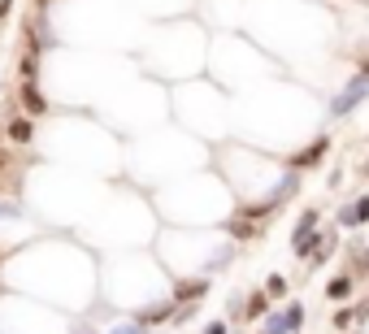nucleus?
<instances>
[{"label":"nucleus","instance_id":"11","mask_svg":"<svg viewBox=\"0 0 369 334\" xmlns=\"http://www.w3.org/2000/svg\"><path fill=\"white\" fill-rule=\"evenodd\" d=\"M266 334H291V325H287V317H270V325H266Z\"/></svg>","mask_w":369,"mask_h":334},{"label":"nucleus","instance_id":"4","mask_svg":"<svg viewBox=\"0 0 369 334\" xmlns=\"http://www.w3.org/2000/svg\"><path fill=\"white\" fill-rule=\"evenodd\" d=\"M343 226H365V221H369V196H356L352 200V208H343Z\"/></svg>","mask_w":369,"mask_h":334},{"label":"nucleus","instance_id":"7","mask_svg":"<svg viewBox=\"0 0 369 334\" xmlns=\"http://www.w3.org/2000/svg\"><path fill=\"white\" fill-rule=\"evenodd\" d=\"M5 131H9V139H14V143H31V135H35L31 118H9V122H5Z\"/></svg>","mask_w":369,"mask_h":334},{"label":"nucleus","instance_id":"1","mask_svg":"<svg viewBox=\"0 0 369 334\" xmlns=\"http://www.w3.org/2000/svg\"><path fill=\"white\" fill-rule=\"evenodd\" d=\"M365 96H369V79H365V74H356V79H352V87H348V91L335 100V108H330V113H335V118H348V113H352V108H356Z\"/></svg>","mask_w":369,"mask_h":334},{"label":"nucleus","instance_id":"17","mask_svg":"<svg viewBox=\"0 0 369 334\" xmlns=\"http://www.w3.org/2000/svg\"><path fill=\"white\" fill-rule=\"evenodd\" d=\"M5 165H9V152H5V148H0V170H5Z\"/></svg>","mask_w":369,"mask_h":334},{"label":"nucleus","instance_id":"6","mask_svg":"<svg viewBox=\"0 0 369 334\" xmlns=\"http://www.w3.org/2000/svg\"><path fill=\"white\" fill-rule=\"evenodd\" d=\"M208 291V283H204V278H191V283H178L174 287V304H187V300H200Z\"/></svg>","mask_w":369,"mask_h":334},{"label":"nucleus","instance_id":"13","mask_svg":"<svg viewBox=\"0 0 369 334\" xmlns=\"http://www.w3.org/2000/svg\"><path fill=\"white\" fill-rule=\"evenodd\" d=\"M248 313H252V317L266 313V295H252V300H248Z\"/></svg>","mask_w":369,"mask_h":334},{"label":"nucleus","instance_id":"12","mask_svg":"<svg viewBox=\"0 0 369 334\" xmlns=\"http://www.w3.org/2000/svg\"><path fill=\"white\" fill-rule=\"evenodd\" d=\"M283 317H287V325H291V330H300V321H304V308H300V304H291Z\"/></svg>","mask_w":369,"mask_h":334},{"label":"nucleus","instance_id":"9","mask_svg":"<svg viewBox=\"0 0 369 334\" xmlns=\"http://www.w3.org/2000/svg\"><path fill=\"white\" fill-rule=\"evenodd\" d=\"M326 295H330V300H348V295H352V278H348V273H339L335 283L326 287Z\"/></svg>","mask_w":369,"mask_h":334},{"label":"nucleus","instance_id":"16","mask_svg":"<svg viewBox=\"0 0 369 334\" xmlns=\"http://www.w3.org/2000/svg\"><path fill=\"white\" fill-rule=\"evenodd\" d=\"M204 334H226V325H222V321H213V325H208Z\"/></svg>","mask_w":369,"mask_h":334},{"label":"nucleus","instance_id":"3","mask_svg":"<svg viewBox=\"0 0 369 334\" xmlns=\"http://www.w3.org/2000/svg\"><path fill=\"white\" fill-rule=\"evenodd\" d=\"M22 104H26V113H31V118L48 113V104H44V96H39V87H35V79H26V83H22Z\"/></svg>","mask_w":369,"mask_h":334},{"label":"nucleus","instance_id":"14","mask_svg":"<svg viewBox=\"0 0 369 334\" xmlns=\"http://www.w3.org/2000/svg\"><path fill=\"white\" fill-rule=\"evenodd\" d=\"M113 334H143V325H139V321H122Z\"/></svg>","mask_w":369,"mask_h":334},{"label":"nucleus","instance_id":"15","mask_svg":"<svg viewBox=\"0 0 369 334\" xmlns=\"http://www.w3.org/2000/svg\"><path fill=\"white\" fill-rule=\"evenodd\" d=\"M9 9H14V0H0V22L9 18Z\"/></svg>","mask_w":369,"mask_h":334},{"label":"nucleus","instance_id":"5","mask_svg":"<svg viewBox=\"0 0 369 334\" xmlns=\"http://www.w3.org/2000/svg\"><path fill=\"white\" fill-rule=\"evenodd\" d=\"M174 313H178V304L170 300V304H156V308H143V313H139L135 321H139V325L148 330V325H156V321H166V317H174Z\"/></svg>","mask_w":369,"mask_h":334},{"label":"nucleus","instance_id":"18","mask_svg":"<svg viewBox=\"0 0 369 334\" xmlns=\"http://www.w3.org/2000/svg\"><path fill=\"white\" fill-rule=\"evenodd\" d=\"M360 269H369V248H365V256H360Z\"/></svg>","mask_w":369,"mask_h":334},{"label":"nucleus","instance_id":"8","mask_svg":"<svg viewBox=\"0 0 369 334\" xmlns=\"http://www.w3.org/2000/svg\"><path fill=\"white\" fill-rule=\"evenodd\" d=\"M313 231H318V213H304V217H300V226H295V235H291V243H295V248H300V243H308V235H313Z\"/></svg>","mask_w":369,"mask_h":334},{"label":"nucleus","instance_id":"2","mask_svg":"<svg viewBox=\"0 0 369 334\" xmlns=\"http://www.w3.org/2000/svg\"><path fill=\"white\" fill-rule=\"evenodd\" d=\"M326 148H330L326 139H313L304 152H295V156H291V165H295V170H308V165H318V161L326 156Z\"/></svg>","mask_w":369,"mask_h":334},{"label":"nucleus","instance_id":"10","mask_svg":"<svg viewBox=\"0 0 369 334\" xmlns=\"http://www.w3.org/2000/svg\"><path fill=\"white\" fill-rule=\"evenodd\" d=\"M266 295H274V300H278V295H287V278H278V273H274L270 283H266Z\"/></svg>","mask_w":369,"mask_h":334},{"label":"nucleus","instance_id":"19","mask_svg":"<svg viewBox=\"0 0 369 334\" xmlns=\"http://www.w3.org/2000/svg\"><path fill=\"white\" fill-rule=\"evenodd\" d=\"M39 9H48V0H39Z\"/></svg>","mask_w":369,"mask_h":334}]
</instances>
